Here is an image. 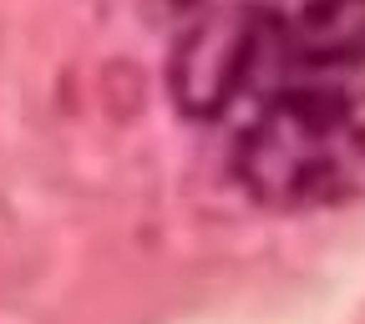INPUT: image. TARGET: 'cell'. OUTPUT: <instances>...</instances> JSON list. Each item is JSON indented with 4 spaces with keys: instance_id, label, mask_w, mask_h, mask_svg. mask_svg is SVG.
<instances>
[{
    "instance_id": "cell-1",
    "label": "cell",
    "mask_w": 365,
    "mask_h": 324,
    "mask_svg": "<svg viewBox=\"0 0 365 324\" xmlns=\"http://www.w3.org/2000/svg\"><path fill=\"white\" fill-rule=\"evenodd\" d=\"M234 182L274 213H309L365 198V81H289L234 132Z\"/></svg>"
},
{
    "instance_id": "cell-3",
    "label": "cell",
    "mask_w": 365,
    "mask_h": 324,
    "mask_svg": "<svg viewBox=\"0 0 365 324\" xmlns=\"http://www.w3.org/2000/svg\"><path fill=\"white\" fill-rule=\"evenodd\" d=\"M148 11H158V16H182V11H193L198 0H143Z\"/></svg>"
},
{
    "instance_id": "cell-2",
    "label": "cell",
    "mask_w": 365,
    "mask_h": 324,
    "mask_svg": "<svg viewBox=\"0 0 365 324\" xmlns=\"http://www.w3.org/2000/svg\"><path fill=\"white\" fill-rule=\"evenodd\" d=\"M274 51L289 81L360 76L365 66V0H259ZM284 81V86H289Z\"/></svg>"
}]
</instances>
